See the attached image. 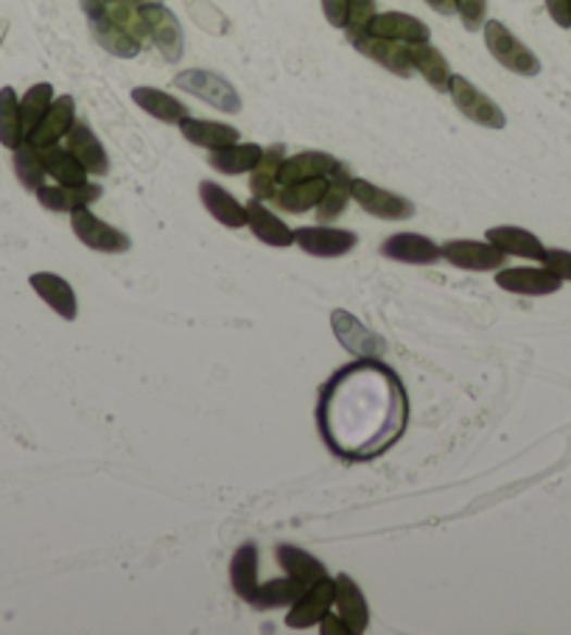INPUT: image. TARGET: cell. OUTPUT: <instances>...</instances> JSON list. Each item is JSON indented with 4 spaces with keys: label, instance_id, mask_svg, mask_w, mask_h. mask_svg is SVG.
<instances>
[{
    "label": "cell",
    "instance_id": "obj_1",
    "mask_svg": "<svg viewBox=\"0 0 571 635\" xmlns=\"http://www.w3.org/2000/svg\"><path fill=\"white\" fill-rule=\"evenodd\" d=\"M407 393L401 378L378 359L342 368L325 384L316 407L325 446L348 462L381 457L407 428Z\"/></svg>",
    "mask_w": 571,
    "mask_h": 635
},
{
    "label": "cell",
    "instance_id": "obj_2",
    "mask_svg": "<svg viewBox=\"0 0 571 635\" xmlns=\"http://www.w3.org/2000/svg\"><path fill=\"white\" fill-rule=\"evenodd\" d=\"M485 46L493 60L519 76H538L541 60L501 21H485Z\"/></svg>",
    "mask_w": 571,
    "mask_h": 635
},
{
    "label": "cell",
    "instance_id": "obj_3",
    "mask_svg": "<svg viewBox=\"0 0 571 635\" xmlns=\"http://www.w3.org/2000/svg\"><path fill=\"white\" fill-rule=\"evenodd\" d=\"M174 87L197 96V99L208 101L211 107H216L219 112H227V115H236L241 112V96H238L236 87L231 82L219 76L213 71H183L174 76Z\"/></svg>",
    "mask_w": 571,
    "mask_h": 635
},
{
    "label": "cell",
    "instance_id": "obj_4",
    "mask_svg": "<svg viewBox=\"0 0 571 635\" xmlns=\"http://www.w3.org/2000/svg\"><path fill=\"white\" fill-rule=\"evenodd\" d=\"M448 92H451L457 110L473 124L485 126V129H505L507 126V115L501 112V107L491 96H485L473 82H468L466 76L454 73L451 82H448Z\"/></svg>",
    "mask_w": 571,
    "mask_h": 635
},
{
    "label": "cell",
    "instance_id": "obj_5",
    "mask_svg": "<svg viewBox=\"0 0 571 635\" xmlns=\"http://www.w3.org/2000/svg\"><path fill=\"white\" fill-rule=\"evenodd\" d=\"M140 17H144L146 34H149V40L160 51V57L165 62H171V65L183 60L185 34L177 17H174V12L165 9L163 3H151V7L140 9Z\"/></svg>",
    "mask_w": 571,
    "mask_h": 635
},
{
    "label": "cell",
    "instance_id": "obj_6",
    "mask_svg": "<svg viewBox=\"0 0 571 635\" xmlns=\"http://www.w3.org/2000/svg\"><path fill=\"white\" fill-rule=\"evenodd\" d=\"M71 227L85 247L96 249V252H107V256H119L132 247L129 236L121 233L119 227L101 222L99 216H92L90 208H79L71 213Z\"/></svg>",
    "mask_w": 571,
    "mask_h": 635
},
{
    "label": "cell",
    "instance_id": "obj_7",
    "mask_svg": "<svg viewBox=\"0 0 571 635\" xmlns=\"http://www.w3.org/2000/svg\"><path fill=\"white\" fill-rule=\"evenodd\" d=\"M336 602V580L325 576L320 583L309 585L306 594L291 605V610L286 613V627L289 630H309L325 619V613H331Z\"/></svg>",
    "mask_w": 571,
    "mask_h": 635
},
{
    "label": "cell",
    "instance_id": "obj_8",
    "mask_svg": "<svg viewBox=\"0 0 571 635\" xmlns=\"http://www.w3.org/2000/svg\"><path fill=\"white\" fill-rule=\"evenodd\" d=\"M353 202L359 204L364 213L384 222H404V219L414 216V204L409 199L398 197L393 190H384L378 185L368 183V179L353 177Z\"/></svg>",
    "mask_w": 571,
    "mask_h": 635
},
{
    "label": "cell",
    "instance_id": "obj_9",
    "mask_svg": "<svg viewBox=\"0 0 571 635\" xmlns=\"http://www.w3.org/2000/svg\"><path fill=\"white\" fill-rule=\"evenodd\" d=\"M331 325H334V334L339 339V345L348 353L359 356V359H381V356L387 353V341L375 336L373 331L364 328L345 308H336L334 314H331Z\"/></svg>",
    "mask_w": 571,
    "mask_h": 635
},
{
    "label": "cell",
    "instance_id": "obj_10",
    "mask_svg": "<svg viewBox=\"0 0 571 635\" xmlns=\"http://www.w3.org/2000/svg\"><path fill=\"white\" fill-rule=\"evenodd\" d=\"M443 258L451 266L468 269V272H499L507 263V256L491 241H448L443 244Z\"/></svg>",
    "mask_w": 571,
    "mask_h": 635
},
{
    "label": "cell",
    "instance_id": "obj_11",
    "mask_svg": "<svg viewBox=\"0 0 571 635\" xmlns=\"http://www.w3.org/2000/svg\"><path fill=\"white\" fill-rule=\"evenodd\" d=\"M295 244L314 258H342L359 244L356 233L342 227H300L295 229Z\"/></svg>",
    "mask_w": 571,
    "mask_h": 635
},
{
    "label": "cell",
    "instance_id": "obj_12",
    "mask_svg": "<svg viewBox=\"0 0 571 635\" xmlns=\"http://www.w3.org/2000/svg\"><path fill=\"white\" fill-rule=\"evenodd\" d=\"M350 46L359 53H364L368 60L378 62L381 67H387L395 76H412V65H409V53H407V42L398 40H384V37H375V34L364 32V34H353L348 37Z\"/></svg>",
    "mask_w": 571,
    "mask_h": 635
},
{
    "label": "cell",
    "instance_id": "obj_13",
    "mask_svg": "<svg viewBox=\"0 0 571 635\" xmlns=\"http://www.w3.org/2000/svg\"><path fill=\"white\" fill-rule=\"evenodd\" d=\"M496 286L510 291V295L524 297H544L558 295L563 288V281L558 275H551L549 269H499L496 272Z\"/></svg>",
    "mask_w": 571,
    "mask_h": 635
},
{
    "label": "cell",
    "instance_id": "obj_14",
    "mask_svg": "<svg viewBox=\"0 0 571 635\" xmlns=\"http://www.w3.org/2000/svg\"><path fill=\"white\" fill-rule=\"evenodd\" d=\"M381 256L389 261L409 263V266H429V263L440 261L443 249L432 238L418 236V233H398L381 244Z\"/></svg>",
    "mask_w": 571,
    "mask_h": 635
},
{
    "label": "cell",
    "instance_id": "obj_15",
    "mask_svg": "<svg viewBox=\"0 0 571 635\" xmlns=\"http://www.w3.org/2000/svg\"><path fill=\"white\" fill-rule=\"evenodd\" d=\"M65 140L71 154L85 165L87 174H92V177H107V174H110V158H107L104 146L96 138V132L90 129L87 121H73Z\"/></svg>",
    "mask_w": 571,
    "mask_h": 635
},
{
    "label": "cell",
    "instance_id": "obj_16",
    "mask_svg": "<svg viewBox=\"0 0 571 635\" xmlns=\"http://www.w3.org/2000/svg\"><path fill=\"white\" fill-rule=\"evenodd\" d=\"M73 121H76V101H73V96H60V99H53V104L48 107V112L42 115L37 129L26 140L32 146H37V149L57 146L71 132Z\"/></svg>",
    "mask_w": 571,
    "mask_h": 635
},
{
    "label": "cell",
    "instance_id": "obj_17",
    "mask_svg": "<svg viewBox=\"0 0 571 635\" xmlns=\"http://www.w3.org/2000/svg\"><path fill=\"white\" fill-rule=\"evenodd\" d=\"M101 185L85 183V185H42L37 190V199H40L42 208L53 210V213H73L79 208H90L92 202L101 199Z\"/></svg>",
    "mask_w": 571,
    "mask_h": 635
},
{
    "label": "cell",
    "instance_id": "obj_18",
    "mask_svg": "<svg viewBox=\"0 0 571 635\" xmlns=\"http://www.w3.org/2000/svg\"><path fill=\"white\" fill-rule=\"evenodd\" d=\"M336 610H339V619L348 624L350 635H361L370 627V605L361 594L359 583L353 576L339 574L336 576Z\"/></svg>",
    "mask_w": 571,
    "mask_h": 635
},
{
    "label": "cell",
    "instance_id": "obj_19",
    "mask_svg": "<svg viewBox=\"0 0 571 635\" xmlns=\"http://www.w3.org/2000/svg\"><path fill=\"white\" fill-rule=\"evenodd\" d=\"M32 288L40 295V300L51 308L53 314H60L62 320L73 322L76 314H79V302H76V295H73L71 283L65 277L53 275V272H37V275L28 277Z\"/></svg>",
    "mask_w": 571,
    "mask_h": 635
},
{
    "label": "cell",
    "instance_id": "obj_20",
    "mask_svg": "<svg viewBox=\"0 0 571 635\" xmlns=\"http://www.w3.org/2000/svg\"><path fill=\"white\" fill-rule=\"evenodd\" d=\"M199 199H202L204 210H208L219 224H224V227L231 229L247 227V204L238 202L231 190L222 188L219 183L204 179V183L199 185Z\"/></svg>",
    "mask_w": 571,
    "mask_h": 635
},
{
    "label": "cell",
    "instance_id": "obj_21",
    "mask_svg": "<svg viewBox=\"0 0 571 635\" xmlns=\"http://www.w3.org/2000/svg\"><path fill=\"white\" fill-rule=\"evenodd\" d=\"M375 37H384V40H398V42H429L432 32L423 21L412 17L407 12H381L375 14L373 23L368 28Z\"/></svg>",
    "mask_w": 571,
    "mask_h": 635
},
{
    "label": "cell",
    "instance_id": "obj_22",
    "mask_svg": "<svg viewBox=\"0 0 571 635\" xmlns=\"http://www.w3.org/2000/svg\"><path fill=\"white\" fill-rule=\"evenodd\" d=\"M90 32L92 37H96V42H99L107 53L119 57V60H135L140 53V48H144V42L135 40L126 28H121L119 23L112 21L110 14H107V9L101 14H96V17H90Z\"/></svg>",
    "mask_w": 571,
    "mask_h": 635
},
{
    "label": "cell",
    "instance_id": "obj_23",
    "mask_svg": "<svg viewBox=\"0 0 571 635\" xmlns=\"http://www.w3.org/2000/svg\"><path fill=\"white\" fill-rule=\"evenodd\" d=\"M339 169V160L325 154V151H300L295 158H286L281 163V174H277V185L300 183V179L328 177Z\"/></svg>",
    "mask_w": 571,
    "mask_h": 635
},
{
    "label": "cell",
    "instance_id": "obj_24",
    "mask_svg": "<svg viewBox=\"0 0 571 635\" xmlns=\"http://www.w3.org/2000/svg\"><path fill=\"white\" fill-rule=\"evenodd\" d=\"M247 227L252 229L258 241L270 244V247H291L295 244V229L286 227V222H281L261 199L247 202Z\"/></svg>",
    "mask_w": 571,
    "mask_h": 635
},
{
    "label": "cell",
    "instance_id": "obj_25",
    "mask_svg": "<svg viewBox=\"0 0 571 635\" xmlns=\"http://www.w3.org/2000/svg\"><path fill=\"white\" fill-rule=\"evenodd\" d=\"M407 53H409V65H412V71L421 73L423 79H426L434 90L448 92V82H451V76H454L451 65H448L446 57H443L432 42H409Z\"/></svg>",
    "mask_w": 571,
    "mask_h": 635
},
{
    "label": "cell",
    "instance_id": "obj_26",
    "mask_svg": "<svg viewBox=\"0 0 571 635\" xmlns=\"http://www.w3.org/2000/svg\"><path fill=\"white\" fill-rule=\"evenodd\" d=\"M328 188V177H314V179H300V183L277 185L272 202L277 204L286 213H306V210L316 208Z\"/></svg>",
    "mask_w": 571,
    "mask_h": 635
},
{
    "label": "cell",
    "instance_id": "obj_27",
    "mask_svg": "<svg viewBox=\"0 0 571 635\" xmlns=\"http://www.w3.org/2000/svg\"><path fill=\"white\" fill-rule=\"evenodd\" d=\"M487 241L496 244L505 256L526 258V261H544V244H541L538 236H532L530 229L501 224V227L487 229Z\"/></svg>",
    "mask_w": 571,
    "mask_h": 635
},
{
    "label": "cell",
    "instance_id": "obj_28",
    "mask_svg": "<svg viewBox=\"0 0 571 635\" xmlns=\"http://www.w3.org/2000/svg\"><path fill=\"white\" fill-rule=\"evenodd\" d=\"M350 199H353V174L348 171V165L339 163V169L328 174V188H325L320 204H316V219L322 224L334 222V219L345 213Z\"/></svg>",
    "mask_w": 571,
    "mask_h": 635
},
{
    "label": "cell",
    "instance_id": "obj_29",
    "mask_svg": "<svg viewBox=\"0 0 571 635\" xmlns=\"http://www.w3.org/2000/svg\"><path fill=\"white\" fill-rule=\"evenodd\" d=\"M179 132L183 138L194 146H202V149H222V146L238 144V129L231 124H216V121H202V119H183L179 121Z\"/></svg>",
    "mask_w": 571,
    "mask_h": 635
},
{
    "label": "cell",
    "instance_id": "obj_30",
    "mask_svg": "<svg viewBox=\"0 0 571 635\" xmlns=\"http://www.w3.org/2000/svg\"><path fill=\"white\" fill-rule=\"evenodd\" d=\"M132 101L144 112H149L151 119L163 121V124H179L183 119H188V107L174 96H169V92L158 90V87H135Z\"/></svg>",
    "mask_w": 571,
    "mask_h": 635
},
{
    "label": "cell",
    "instance_id": "obj_31",
    "mask_svg": "<svg viewBox=\"0 0 571 635\" xmlns=\"http://www.w3.org/2000/svg\"><path fill=\"white\" fill-rule=\"evenodd\" d=\"M309 585H302L295 576H281V580H270V583H258L256 596L250 599L252 608L258 610H275V608H291V605L306 594Z\"/></svg>",
    "mask_w": 571,
    "mask_h": 635
},
{
    "label": "cell",
    "instance_id": "obj_32",
    "mask_svg": "<svg viewBox=\"0 0 571 635\" xmlns=\"http://www.w3.org/2000/svg\"><path fill=\"white\" fill-rule=\"evenodd\" d=\"M261 154L263 149L258 144H231L222 146V149H213L208 163H211L219 174H231V177H236V174H247V171L256 169Z\"/></svg>",
    "mask_w": 571,
    "mask_h": 635
},
{
    "label": "cell",
    "instance_id": "obj_33",
    "mask_svg": "<svg viewBox=\"0 0 571 635\" xmlns=\"http://www.w3.org/2000/svg\"><path fill=\"white\" fill-rule=\"evenodd\" d=\"M231 583L238 599H244V602L250 605V599L258 590V546L256 544L238 546V551L233 555V563H231Z\"/></svg>",
    "mask_w": 571,
    "mask_h": 635
},
{
    "label": "cell",
    "instance_id": "obj_34",
    "mask_svg": "<svg viewBox=\"0 0 571 635\" xmlns=\"http://www.w3.org/2000/svg\"><path fill=\"white\" fill-rule=\"evenodd\" d=\"M277 563L283 565V571H286V574L295 576V580H300L302 585H314L328 576V569H325V565H322L314 555H309V551H302V549H297V546H289V544L277 546Z\"/></svg>",
    "mask_w": 571,
    "mask_h": 635
},
{
    "label": "cell",
    "instance_id": "obj_35",
    "mask_svg": "<svg viewBox=\"0 0 571 635\" xmlns=\"http://www.w3.org/2000/svg\"><path fill=\"white\" fill-rule=\"evenodd\" d=\"M283 160H286V149H283L281 144L263 151L261 160H258V165L250 171V190H252V197L261 199V202H266V199L275 197L277 174H281V163H283Z\"/></svg>",
    "mask_w": 571,
    "mask_h": 635
},
{
    "label": "cell",
    "instance_id": "obj_36",
    "mask_svg": "<svg viewBox=\"0 0 571 635\" xmlns=\"http://www.w3.org/2000/svg\"><path fill=\"white\" fill-rule=\"evenodd\" d=\"M42 165H46V174L53 177L60 185H85L87 183V169L73 158L71 149H62V146H48L40 149Z\"/></svg>",
    "mask_w": 571,
    "mask_h": 635
},
{
    "label": "cell",
    "instance_id": "obj_37",
    "mask_svg": "<svg viewBox=\"0 0 571 635\" xmlns=\"http://www.w3.org/2000/svg\"><path fill=\"white\" fill-rule=\"evenodd\" d=\"M23 140H26V132H23L21 101L12 87H3L0 90V144L14 151Z\"/></svg>",
    "mask_w": 571,
    "mask_h": 635
},
{
    "label": "cell",
    "instance_id": "obj_38",
    "mask_svg": "<svg viewBox=\"0 0 571 635\" xmlns=\"http://www.w3.org/2000/svg\"><path fill=\"white\" fill-rule=\"evenodd\" d=\"M14 174H17L23 188L32 190V194H37V190L46 185L48 174L46 165H42L40 149L28 144V140H23V144L14 149Z\"/></svg>",
    "mask_w": 571,
    "mask_h": 635
},
{
    "label": "cell",
    "instance_id": "obj_39",
    "mask_svg": "<svg viewBox=\"0 0 571 635\" xmlns=\"http://www.w3.org/2000/svg\"><path fill=\"white\" fill-rule=\"evenodd\" d=\"M51 104H53V85L40 82V85L28 87V92L21 99V119H23V132H26V138L34 129H37V124H40L42 115H46Z\"/></svg>",
    "mask_w": 571,
    "mask_h": 635
},
{
    "label": "cell",
    "instance_id": "obj_40",
    "mask_svg": "<svg viewBox=\"0 0 571 635\" xmlns=\"http://www.w3.org/2000/svg\"><path fill=\"white\" fill-rule=\"evenodd\" d=\"M185 7H188V14L197 21V26H202L204 32L211 34H224L227 32V21H224V14L213 7L211 0H185Z\"/></svg>",
    "mask_w": 571,
    "mask_h": 635
},
{
    "label": "cell",
    "instance_id": "obj_41",
    "mask_svg": "<svg viewBox=\"0 0 571 635\" xmlns=\"http://www.w3.org/2000/svg\"><path fill=\"white\" fill-rule=\"evenodd\" d=\"M107 14H110L112 21L119 23L121 28H126V32L135 37V40H140V42L149 40V34H146V23H144V17H140V9L107 0Z\"/></svg>",
    "mask_w": 571,
    "mask_h": 635
},
{
    "label": "cell",
    "instance_id": "obj_42",
    "mask_svg": "<svg viewBox=\"0 0 571 635\" xmlns=\"http://www.w3.org/2000/svg\"><path fill=\"white\" fill-rule=\"evenodd\" d=\"M378 14L375 0H350L348 7V21H345V34L353 37V34H364L373 23V17Z\"/></svg>",
    "mask_w": 571,
    "mask_h": 635
},
{
    "label": "cell",
    "instance_id": "obj_43",
    "mask_svg": "<svg viewBox=\"0 0 571 635\" xmlns=\"http://www.w3.org/2000/svg\"><path fill=\"white\" fill-rule=\"evenodd\" d=\"M454 9L460 14L468 32H480L487 21V0H454Z\"/></svg>",
    "mask_w": 571,
    "mask_h": 635
},
{
    "label": "cell",
    "instance_id": "obj_44",
    "mask_svg": "<svg viewBox=\"0 0 571 635\" xmlns=\"http://www.w3.org/2000/svg\"><path fill=\"white\" fill-rule=\"evenodd\" d=\"M541 263L549 269L551 275H558L560 281H571V252H566V249H546Z\"/></svg>",
    "mask_w": 571,
    "mask_h": 635
},
{
    "label": "cell",
    "instance_id": "obj_45",
    "mask_svg": "<svg viewBox=\"0 0 571 635\" xmlns=\"http://www.w3.org/2000/svg\"><path fill=\"white\" fill-rule=\"evenodd\" d=\"M348 7L350 0H322V14L325 21L334 28H345V21H348Z\"/></svg>",
    "mask_w": 571,
    "mask_h": 635
},
{
    "label": "cell",
    "instance_id": "obj_46",
    "mask_svg": "<svg viewBox=\"0 0 571 635\" xmlns=\"http://www.w3.org/2000/svg\"><path fill=\"white\" fill-rule=\"evenodd\" d=\"M546 12L560 28H571V0H546Z\"/></svg>",
    "mask_w": 571,
    "mask_h": 635
},
{
    "label": "cell",
    "instance_id": "obj_47",
    "mask_svg": "<svg viewBox=\"0 0 571 635\" xmlns=\"http://www.w3.org/2000/svg\"><path fill=\"white\" fill-rule=\"evenodd\" d=\"M316 627H320L322 635H350L348 624L342 622L339 615H331V613H325V619H322Z\"/></svg>",
    "mask_w": 571,
    "mask_h": 635
},
{
    "label": "cell",
    "instance_id": "obj_48",
    "mask_svg": "<svg viewBox=\"0 0 571 635\" xmlns=\"http://www.w3.org/2000/svg\"><path fill=\"white\" fill-rule=\"evenodd\" d=\"M82 3V12L87 14V21L90 17H96V14H101L107 9V0H79Z\"/></svg>",
    "mask_w": 571,
    "mask_h": 635
},
{
    "label": "cell",
    "instance_id": "obj_49",
    "mask_svg": "<svg viewBox=\"0 0 571 635\" xmlns=\"http://www.w3.org/2000/svg\"><path fill=\"white\" fill-rule=\"evenodd\" d=\"M426 3L434 9V12L443 14V17H448V14L457 12V9H454V0H426Z\"/></svg>",
    "mask_w": 571,
    "mask_h": 635
},
{
    "label": "cell",
    "instance_id": "obj_50",
    "mask_svg": "<svg viewBox=\"0 0 571 635\" xmlns=\"http://www.w3.org/2000/svg\"><path fill=\"white\" fill-rule=\"evenodd\" d=\"M112 3H126V7L144 9V7H151V3H163V0H112Z\"/></svg>",
    "mask_w": 571,
    "mask_h": 635
},
{
    "label": "cell",
    "instance_id": "obj_51",
    "mask_svg": "<svg viewBox=\"0 0 571 635\" xmlns=\"http://www.w3.org/2000/svg\"><path fill=\"white\" fill-rule=\"evenodd\" d=\"M9 34V21L7 17H0V46H3V40H7Z\"/></svg>",
    "mask_w": 571,
    "mask_h": 635
}]
</instances>
